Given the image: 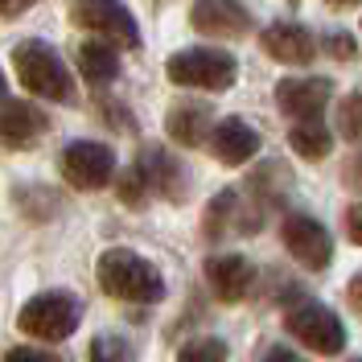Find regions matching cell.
Wrapping results in <instances>:
<instances>
[{"label": "cell", "mask_w": 362, "mask_h": 362, "mask_svg": "<svg viewBox=\"0 0 362 362\" xmlns=\"http://www.w3.org/2000/svg\"><path fill=\"white\" fill-rule=\"evenodd\" d=\"M99 288L115 300H128V305H157L160 296H165V280H160V272L144 259V255H136L128 247H112L99 255Z\"/></svg>", "instance_id": "6da1fadb"}, {"label": "cell", "mask_w": 362, "mask_h": 362, "mask_svg": "<svg viewBox=\"0 0 362 362\" xmlns=\"http://www.w3.org/2000/svg\"><path fill=\"white\" fill-rule=\"evenodd\" d=\"M13 66H17V78L25 83L29 95L54 99V103H74V78H70L66 62L58 58L54 45L29 37L13 49Z\"/></svg>", "instance_id": "7a4b0ae2"}, {"label": "cell", "mask_w": 362, "mask_h": 362, "mask_svg": "<svg viewBox=\"0 0 362 362\" xmlns=\"http://www.w3.org/2000/svg\"><path fill=\"white\" fill-rule=\"evenodd\" d=\"M78 321H83L78 296L66 293V288H49V293L29 296V300L21 305L17 329L29 334V338H37V341H62V338H70V334L78 329Z\"/></svg>", "instance_id": "3957f363"}, {"label": "cell", "mask_w": 362, "mask_h": 362, "mask_svg": "<svg viewBox=\"0 0 362 362\" xmlns=\"http://www.w3.org/2000/svg\"><path fill=\"white\" fill-rule=\"evenodd\" d=\"M165 74H169V83H177V87L226 90L239 78V62H235L226 49H214V45H189V49H177V54L165 62Z\"/></svg>", "instance_id": "277c9868"}, {"label": "cell", "mask_w": 362, "mask_h": 362, "mask_svg": "<svg viewBox=\"0 0 362 362\" xmlns=\"http://www.w3.org/2000/svg\"><path fill=\"white\" fill-rule=\"evenodd\" d=\"M284 329H288L305 350L325 354V358L346 350V325H341V317L334 313L329 305H321V300H296L293 309L284 313Z\"/></svg>", "instance_id": "5b68a950"}, {"label": "cell", "mask_w": 362, "mask_h": 362, "mask_svg": "<svg viewBox=\"0 0 362 362\" xmlns=\"http://www.w3.org/2000/svg\"><path fill=\"white\" fill-rule=\"evenodd\" d=\"M74 21L87 33H99L103 42L119 45V49L140 45V25L119 0H74Z\"/></svg>", "instance_id": "8992f818"}, {"label": "cell", "mask_w": 362, "mask_h": 362, "mask_svg": "<svg viewBox=\"0 0 362 362\" xmlns=\"http://www.w3.org/2000/svg\"><path fill=\"white\" fill-rule=\"evenodd\" d=\"M280 239H284L288 255L309 272H325L329 259H334V239H329V230L317 223L313 214H288L280 223Z\"/></svg>", "instance_id": "52a82bcc"}, {"label": "cell", "mask_w": 362, "mask_h": 362, "mask_svg": "<svg viewBox=\"0 0 362 362\" xmlns=\"http://www.w3.org/2000/svg\"><path fill=\"white\" fill-rule=\"evenodd\" d=\"M62 177L74 189H103L115 177V153L99 140H74L62 153Z\"/></svg>", "instance_id": "ba28073f"}, {"label": "cell", "mask_w": 362, "mask_h": 362, "mask_svg": "<svg viewBox=\"0 0 362 362\" xmlns=\"http://www.w3.org/2000/svg\"><path fill=\"white\" fill-rule=\"evenodd\" d=\"M329 95H334V83H329V78L293 74V78H280V87H276V107L288 115V119H321V112L329 107Z\"/></svg>", "instance_id": "9c48e42d"}, {"label": "cell", "mask_w": 362, "mask_h": 362, "mask_svg": "<svg viewBox=\"0 0 362 362\" xmlns=\"http://www.w3.org/2000/svg\"><path fill=\"white\" fill-rule=\"evenodd\" d=\"M206 284H210V293L218 296V300L239 305V300H247L251 288H255V264H251L247 255H235V251L210 255V259H206Z\"/></svg>", "instance_id": "30bf717a"}, {"label": "cell", "mask_w": 362, "mask_h": 362, "mask_svg": "<svg viewBox=\"0 0 362 362\" xmlns=\"http://www.w3.org/2000/svg\"><path fill=\"white\" fill-rule=\"evenodd\" d=\"M136 169H140V177H144V185H148V194H157V198L181 202L185 189H189L185 165H181L173 153H165V148H144L140 160H136Z\"/></svg>", "instance_id": "8fae6325"}, {"label": "cell", "mask_w": 362, "mask_h": 362, "mask_svg": "<svg viewBox=\"0 0 362 362\" xmlns=\"http://www.w3.org/2000/svg\"><path fill=\"white\" fill-rule=\"evenodd\" d=\"M189 21L206 37H243V33H251V13L239 0H198L189 8Z\"/></svg>", "instance_id": "7c38bea8"}, {"label": "cell", "mask_w": 362, "mask_h": 362, "mask_svg": "<svg viewBox=\"0 0 362 362\" xmlns=\"http://www.w3.org/2000/svg\"><path fill=\"white\" fill-rule=\"evenodd\" d=\"M45 128H49V119L33 103H25V99H0V144L4 148H29V144L42 140Z\"/></svg>", "instance_id": "4fadbf2b"}, {"label": "cell", "mask_w": 362, "mask_h": 362, "mask_svg": "<svg viewBox=\"0 0 362 362\" xmlns=\"http://www.w3.org/2000/svg\"><path fill=\"white\" fill-rule=\"evenodd\" d=\"M264 49H268L276 62H284V66H309L313 54H317V42L305 25L276 21V25L264 29Z\"/></svg>", "instance_id": "5bb4252c"}, {"label": "cell", "mask_w": 362, "mask_h": 362, "mask_svg": "<svg viewBox=\"0 0 362 362\" xmlns=\"http://www.w3.org/2000/svg\"><path fill=\"white\" fill-rule=\"evenodd\" d=\"M210 153L223 160V165H247V160L259 153V132L251 128L247 119L230 115L223 124H214V132H210Z\"/></svg>", "instance_id": "9a60e30c"}, {"label": "cell", "mask_w": 362, "mask_h": 362, "mask_svg": "<svg viewBox=\"0 0 362 362\" xmlns=\"http://www.w3.org/2000/svg\"><path fill=\"white\" fill-rule=\"evenodd\" d=\"M165 132L173 136L177 144H185V148H198V144H210V107L206 103H181V107H173L169 112V119H165Z\"/></svg>", "instance_id": "2e32d148"}, {"label": "cell", "mask_w": 362, "mask_h": 362, "mask_svg": "<svg viewBox=\"0 0 362 362\" xmlns=\"http://www.w3.org/2000/svg\"><path fill=\"white\" fill-rule=\"evenodd\" d=\"M78 70H83V78L95 83V87H103V83H112L115 74H119V58H115V45L112 42H83L78 45Z\"/></svg>", "instance_id": "e0dca14e"}, {"label": "cell", "mask_w": 362, "mask_h": 362, "mask_svg": "<svg viewBox=\"0 0 362 362\" xmlns=\"http://www.w3.org/2000/svg\"><path fill=\"white\" fill-rule=\"evenodd\" d=\"M288 144H293L296 157L325 160L329 157V148H334V136H329V128H325L321 119H293V128H288Z\"/></svg>", "instance_id": "ac0fdd59"}, {"label": "cell", "mask_w": 362, "mask_h": 362, "mask_svg": "<svg viewBox=\"0 0 362 362\" xmlns=\"http://www.w3.org/2000/svg\"><path fill=\"white\" fill-rule=\"evenodd\" d=\"M235 226L247 230V223L239 218V194L235 189H223V194H214V202L206 206V239H223Z\"/></svg>", "instance_id": "d6986e66"}, {"label": "cell", "mask_w": 362, "mask_h": 362, "mask_svg": "<svg viewBox=\"0 0 362 362\" xmlns=\"http://www.w3.org/2000/svg\"><path fill=\"white\" fill-rule=\"evenodd\" d=\"M338 132L346 140H362V90L346 95L338 103Z\"/></svg>", "instance_id": "ffe728a7"}, {"label": "cell", "mask_w": 362, "mask_h": 362, "mask_svg": "<svg viewBox=\"0 0 362 362\" xmlns=\"http://www.w3.org/2000/svg\"><path fill=\"white\" fill-rule=\"evenodd\" d=\"M177 362H226V341L218 338H194L181 346Z\"/></svg>", "instance_id": "44dd1931"}, {"label": "cell", "mask_w": 362, "mask_h": 362, "mask_svg": "<svg viewBox=\"0 0 362 362\" xmlns=\"http://www.w3.org/2000/svg\"><path fill=\"white\" fill-rule=\"evenodd\" d=\"M128 358H132L128 341L115 338V334H99L90 341V362H128Z\"/></svg>", "instance_id": "7402d4cb"}, {"label": "cell", "mask_w": 362, "mask_h": 362, "mask_svg": "<svg viewBox=\"0 0 362 362\" xmlns=\"http://www.w3.org/2000/svg\"><path fill=\"white\" fill-rule=\"evenodd\" d=\"M144 198H148V185H144V177H140V169H128L124 173V181H119V202L128 206H144Z\"/></svg>", "instance_id": "603a6c76"}, {"label": "cell", "mask_w": 362, "mask_h": 362, "mask_svg": "<svg viewBox=\"0 0 362 362\" xmlns=\"http://www.w3.org/2000/svg\"><path fill=\"white\" fill-rule=\"evenodd\" d=\"M354 49H358L354 37H350V33H341V29L325 37V54H329V58H338V62H350V58H354Z\"/></svg>", "instance_id": "cb8c5ba5"}, {"label": "cell", "mask_w": 362, "mask_h": 362, "mask_svg": "<svg viewBox=\"0 0 362 362\" xmlns=\"http://www.w3.org/2000/svg\"><path fill=\"white\" fill-rule=\"evenodd\" d=\"M0 362H62V358H54L45 350H33V346H17V350H8Z\"/></svg>", "instance_id": "d4e9b609"}, {"label": "cell", "mask_w": 362, "mask_h": 362, "mask_svg": "<svg viewBox=\"0 0 362 362\" xmlns=\"http://www.w3.org/2000/svg\"><path fill=\"white\" fill-rule=\"evenodd\" d=\"M346 235L362 247V202H354L350 210H346Z\"/></svg>", "instance_id": "484cf974"}, {"label": "cell", "mask_w": 362, "mask_h": 362, "mask_svg": "<svg viewBox=\"0 0 362 362\" xmlns=\"http://www.w3.org/2000/svg\"><path fill=\"white\" fill-rule=\"evenodd\" d=\"M259 362H305V358H296V350H288V346H268L259 354Z\"/></svg>", "instance_id": "4316f807"}, {"label": "cell", "mask_w": 362, "mask_h": 362, "mask_svg": "<svg viewBox=\"0 0 362 362\" xmlns=\"http://www.w3.org/2000/svg\"><path fill=\"white\" fill-rule=\"evenodd\" d=\"M346 300L358 309V317H362V272H354L350 276V284H346Z\"/></svg>", "instance_id": "83f0119b"}, {"label": "cell", "mask_w": 362, "mask_h": 362, "mask_svg": "<svg viewBox=\"0 0 362 362\" xmlns=\"http://www.w3.org/2000/svg\"><path fill=\"white\" fill-rule=\"evenodd\" d=\"M33 0H0V17H17V13H25Z\"/></svg>", "instance_id": "f1b7e54d"}, {"label": "cell", "mask_w": 362, "mask_h": 362, "mask_svg": "<svg viewBox=\"0 0 362 362\" xmlns=\"http://www.w3.org/2000/svg\"><path fill=\"white\" fill-rule=\"evenodd\" d=\"M325 4H329V8H354L358 0H325Z\"/></svg>", "instance_id": "f546056e"}, {"label": "cell", "mask_w": 362, "mask_h": 362, "mask_svg": "<svg viewBox=\"0 0 362 362\" xmlns=\"http://www.w3.org/2000/svg\"><path fill=\"white\" fill-rule=\"evenodd\" d=\"M354 177H362V153L354 157Z\"/></svg>", "instance_id": "4dcf8cb0"}, {"label": "cell", "mask_w": 362, "mask_h": 362, "mask_svg": "<svg viewBox=\"0 0 362 362\" xmlns=\"http://www.w3.org/2000/svg\"><path fill=\"white\" fill-rule=\"evenodd\" d=\"M0 95H4V70H0Z\"/></svg>", "instance_id": "1f68e13d"}, {"label": "cell", "mask_w": 362, "mask_h": 362, "mask_svg": "<svg viewBox=\"0 0 362 362\" xmlns=\"http://www.w3.org/2000/svg\"><path fill=\"white\" fill-rule=\"evenodd\" d=\"M350 362H362V358H350Z\"/></svg>", "instance_id": "d6a6232c"}]
</instances>
